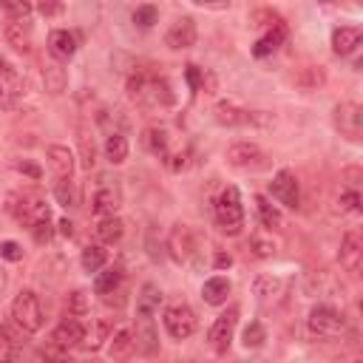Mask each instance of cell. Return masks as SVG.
I'll list each match as a JSON object with an SVG mask.
<instances>
[{"label": "cell", "mask_w": 363, "mask_h": 363, "mask_svg": "<svg viewBox=\"0 0 363 363\" xmlns=\"http://www.w3.org/2000/svg\"><path fill=\"white\" fill-rule=\"evenodd\" d=\"M128 94L142 108H164V105L173 102L167 79H162L156 74H136V77H130L128 79Z\"/></svg>", "instance_id": "cell-1"}, {"label": "cell", "mask_w": 363, "mask_h": 363, "mask_svg": "<svg viewBox=\"0 0 363 363\" xmlns=\"http://www.w3.org/2000/svg\"><path fill=\"white\" fill-rule=\"evenodd\" d=\"M11 318H14V323H17L23 332H28V335L40 332L43 323H45V312H43V303H40L37 292L20 289V292L14 295V301H11Z\"/></svg>", "instance_id": "cell-2"}, {"label": "cell", "mask_w": 363, "mask_h": 363, "mask_svg": "<svg viewBox=\"0 0 363 363\" xmlns=\"http://www.w3.org/2000/svg\"><path fill=\"white\" fill-rule=\"evenodd\" d=\"M216 221L227 235H238L244 227V204H241V193L230 184L218 193L216 199Z\"/></svg>", "instance_id": "cell-3"}, {"label": "cell", "mask_w": 363, "mask_h": 363, "mask_svg": "<svg viewBox=\"0 0 363 363\" xmlns=\"http://www.w3.org/2000/svg\"><path fill=\"white\" fill-rule=\"evenodd\" d=\"M162 323H164V329H167V335H170L173 340L190 337V335L196 332V326H199L196 312H193L187 303H173V306H167L164 315H162Z\"/></svg>", "instance_id": "cell-4"}, {"label": "cell", "mask_w": 363, "mask_h": 363, "mask_svg": "<svg viewBox=\"0 0 363 363\" xmlns=\"http://www.w3.org/2000/svg\"><path fill=\"white\" fill-rule=\"evenodd\" d=\"M306 326H309L312 337H332L343 329V315L329 303H318V306H312V312L306 318Z\"/></svg>", "instance_id": "cell-5"}, {"label": "cell", "mask_w": 363, "mask_h": 363, "mask_svg": "<svg viewBox=\"0 0 363 363\" xmlns=\"http://www.w3.org/2000/svg\"><path fill=\"white\" fill-rule=\"evenodd\" d=\"M227 162L238 170H267L269 159L255 142H235L227 147Z\"/></svg>", "instance_id": "cell-6"}, {"label": "cell", "mask_w": 363, "mask_h": 363, "mask_svg": "<svg viewBox=\"0 0 363 363\" xmlns=\"http://www.w3.org/2000/svg\"><path fill=\"white\" fill-rule=\"evenodd\" d=\"M11 210H14L17 221H23L28 230L40 221H51V207L45 204V199L40 193H23Z\"/></svg>", "instance_id": "cell-7"}, {"label": "cell", "mask_w": 363, "mask_h": 363, "mask_svg": "<svg viewBox=\"0 0 363 363\" xmlns=\"http://www.w3.org/2000/svg\"><path fill=\"white\" fill-rule=\"evenodd\" d=\"M235 323H238V306H230L227 312H221V315L213 320V326H210V332H207V340H210V346H213L216 354H224V352L230 349Z\"/></svg>", "instance_id": "cell-8"}, {"label": "cell", "mask_w": 363, "mask_h": 363, "mask_svg": "<svg viewBox=\"0 0 363 363\" xmlns=\"http://www.w3.org/2000/svg\"><path fill=\"white\" fill-rule=\"evenodd\" d=\"M216 122L218 125H227V128H247V125H269V119L264 113H255V111H244L233 102H218L216 111H213Z\"/></svg>", "instance_id": "cell-9"}, {"label": "cell", "mask_w": 363, "mask_h": 363, "mask_svg": "<svg viewBox=\"0 0 363 363\" xmlns=\"http://www.w3.org/2000/svg\"><path fill=\"white\" fill-rule=\"evenodd\" d=\"M269 193H272L275 201H281L289 210L301 207V190H298V179H295L292 170H278L269 182Z\"/></svg>", "instance_id": "cell-10"}, {"label": "cell", "mask_w": 363, "mask_h": 363, "mask_svg": "<svg viewBox=\"0 0 363 363\" xmlns=\"http://www.w3.org/2000/svg\"><path fill=\"white\" fill-rule=\"evenodd\" d=\"M335 128L346 136V139H352V142H357L360 139V128H363V108L357 105V102H340V105H335Z\"/></svg>", "instance_id": "cell-11"}, {"label": "cell", "mask_w": 363, "mask_h": 363, "mask_svg": "<svg viewBox=\"0 0 363 363\" xmlns=\"http://www.w3.org/2000/svg\"><path fill=\"white\" fill-rule=\"evenodd\" d=\"M82 337H85V326H82V320L65 315V318L54 326V332H51V346L68 352V349H74V346H82Z\"/></svg>", "instance_id": "cell-12"}, {"label": "cell", "mask_w": 363, "mask_h": 363, "mask_svg": "<svg viewBox=\"0 0 363 363\" xmlns=\"http://www.w3.org/2000/svg\"><path fill=\"white\" fill-rule=\"evenodd\" d=\"M337 261L346 272L357 275L360 267H363V238L357 230H346L343 241H340V252H337Z\"/></svg>", "instance_id": "cell-13"}, {"label": "cell", "mask_w": 363, "mask_h": 363, "mask_svg": "<svg viewBox=\"0 0 363 363\" xmlns=\"http://www.w3.org/2000/svg\"><path fill=\"white\" fill-rule=\"evenodd\" d=\"M119 204H122V193H119V187H116L113 182L99 184L96 193H94V199H91V210H94V216H99V218L116 216Z\"/></svg>", "instance_id": "cell-14"}, {"label": "cell", "mask_w": 363, "mask_h": 363, "mask_svg": "<svg viewBox=\"0 0 363 363\" xmlns=\"http://www.w3.org/2000/svg\"><path fill=\"white\" fill-rule=\"evenodd\" d=\"M45 159H48V167H51L57 182H71V176H74V153L65 145H48L45 147Z\"/></svg>", "instance_id": "cell-15"}, {"label": "cell", "mask_w": 363, "mask_h": 363, "mask_svg": "<svg viewBox=\"0 0 363 363\" xmlns=\"http://www.w3.org/2000/svg\"><path fill=\"white\" fill-rule=\"evenodd\" d=\"M167 250L176 261H187L196 250V238H193V230L187 224H173L170 227V235H167Z\"/></svg>", "instance_id": "cell-16"}, {"label": "cell", "mask_w": 363, "mask_h": 363, "mask_svg": "<svg viewBox=\"0 0 363 363\" xmlns=\"http://www.w3.org/2000/svg\"><path fill=\"white\" fill-rule=\"evenodd\" d=\"M196 37H199V31H196V23H193V17H179L170 28H167V34H164V43L170 45V48H190L193 43H196Z\"/></svg>", "instance_id": "cell-17"}, {"label": "cell", "mask_w": 363, "mask_h": 363, "mask_svg": "<svg viewBox=\"0 0 363 363\" xmlns=\"http://www.w3.org/2000/svg\"><path fill=\"white\" fill-rule=\"evenodd\" d=\"M3 34L9 40V45L20 54H28L31 51V43H34V31H31V23L28 20H9L3 26Z\"/></svg>", "instance_id": "cell-18"}, {"label": "cell", "mask_w": 363, "mask_h": 363, "mask_svg": "<svg viewBox=\"0 0 363 363\" xmlns=\"http://www.w3.org/2000/svg\"><path fill=\"white\" fill-rule=\"evenodd\" d=\"M74 51H77V37H74L71 31H65V28H54V31L48 34V54H51L54 60L65 62V60L74 57Z\"/></svg>", "instance_id": "cell-19"}, {"label": "cell", "mask_w": 363, "mask_h": 363, "mask_svg": "<svg viewBox=\"0 0 363 363\" xmlns=\"http://www.w3.org/2000/svg\"><path fill=\"white\" fill-rule=\"evenodd\" d=\"M108 340H111V346H108V354H111V360H116V363L128 360V357L136 352V340H133V332H130L128 326L116 329V332H113Z\"/></svg>", "instance_id": "cell-20"}, {"label": "cell", "mask_w": 363, "mask_h": 363, "mask_svg": "<svg viewBox=\"0 0 363 363\" xmlns=\"http://www.w3.org/2000/svg\"><path fill=\"white\" fill-rule=\"evenodd\" d=\"M159 306H162V289L156 284H142V289L136 295V315L150 320L159 312Z\"/></svg>", "instance_id": "cell-21"}, {"label": "cell", "mask_w": 363, "mask_h": 363, "mask_svg": "<svg viewBox=\"0 0 363 363\" xmlns=\"http://www.w3.org/2000/svg\"><path fill=\"white\" fill-rule=\"evenodd\" d=\"M360 28L357 26H340V28H335L332 31V48H335V54H340V57H349L357 45H360Z\"/></svg>", "instance_id": "cell-22"}, {"label": "cell", "mask_w": 363, "mask_h": 363, "mask_svg": "<svg viewBox=\"0 0 363 363\" xmlns=\"http://www.w3.org/2000/svg\"><path fill=\"white\" fill-rule=\"evenodd\" d=\"M230 281L224 278V275H213V278H207L204 284H201V298H204V303H210V306H221V303H227V295H230Z\"/></svg>", "instance_id": "cell-23"}, {"label": "cell", "mask_w": 363, "mask_h": 363, "mask_svg": "<svg viewBox=\"0 0 363 363\" xmlns=\"http://www.w3.org/2000/svg\"><path fill=\"white\" fill-rule=\"evenodd\" d=\"M142 145H145L147 153H153L159 159H167L170 156V136L162 128H147L145 136H142Z\"/></svg>", "instance_id": "cell-24"}, {"label": "cell", "mask_w": 363, "mask_h": 363, "mask_svg": "<svg viewBox=\"0 0 363 363\" xmlns=\"http://www.w3.org/2000/svg\"><path fill=\"white\" fill-rule=\"evenodd\" d=\"M94 233H96V238H99L102 244H116V241L125 235V224H122L119 216H108V218H99V221H96Z\"/></svg>", "instance_id": "cell-25"}, {"label": "cell", "mask_w": 363, "mask_h": 363, "mask_svg": "<svg viewBox=\"0 0 363 363\" xmlns=\"http://www.w3.org/2000/svg\"><path fill=\"white\" fill-rule=\"evenodd\" d=\"M133 340H136V349H139L142 354H156V349H159V337H156V329H153V323H150L147 318H142V323L136 326V332H133Z\"/></svg>", "instance_id": "cell-26"}, {"label": "cell", "mask_w": 363, "mask_h": 363, "mask_svg": "<svg viewBox=\"0 0 363 363\" xmlns=\"http://www.w3.org/2000/svg\"><path fill=\"white\" fill-rule=\"evenodd\" d=\"M102 150H105V159H108L111 164H122V162L128 159V150H130V147H128V139H125L122 133H108Z\"/></svg>", "instance_id": "cell-27"}, {"label": "cell", "mask_w": 363, "mask_h": 363, "mask_svg": "<svg viewBox=\"0 0 363 363\" xmlns=\"http://www.w3.org/2000/svg\"><path fill=\"white\" fill-rule=\"evenodd\" d=\"M79 264H82L85 272H99L108 264V250L102 244H88L82 250V255H79Z\"/></svg>", "instance_id": "cell-28"}, {"label": "cell", "mask_w": 363, "mask_h": 363, "mask_svg": "<svg viewBox=\"0 0 363 363\" xmlns=\"http://www.w3.org/2000/svg\"><path fill=\"white\" fill-rule=\"evenodd\" d=\"M122 269L119 267H108V269H99L96 272V281H94V289L99 292V295H113V289H119L122 286Z\"/></svg>", "instance_id": "cell-29"}, {"label": "cell", "mask_w": 363, "mask_h": 363, "mask_svg": "<svg viewBox=\"0 0 363 363\" xmlns=\"http://www.w3.org/2000/svg\"><path fill=\"white\" fill-rule=\"evenodd\" d=\"M20 357H23L20 337L11 335L9 329H0V363H20Z\"/></svg>", "instance_id": "cell-30"}, {"label": "cell", "mask_w": 363, "mask_h": 363, "mask_svg": "<svg viewBox=\"0 0 363 363\" xmlns=\"http://www.w3.org/2000/svg\"><path fill=\"white\" fill-rule=\"evenodd\" d=\"M255 210H258V218H261L264 227H269V230L284 227V216H281V210L275 204H269V199L255 196Z\"/></svg>", "instance_id": "cell-31"}, {"label": "cell", "mask_w": 363, "mask_h": 363, "mask_svg": "<svg viewBox=\"0 0 363 363\" xmlns=\"http://www.w3.org/2000/svg\"><path fill=\"white\" fill-rule=\"evenodd\" d=\"M284 34H286V26H278V28H269L258 43H255V48H252V54L255 57H267V54H272L278 45H281V40H284Z\"/></svg>", "instance_id": "cell-32"}, {"label": "cell", "mask_w": 363, "mask_h": 363, "mask_svg": "<svg viewBox=\"0 0 363 363\" xmlns=\"http://www.w3.org/2000/svg\"><path fill=\"white\" fill-rule=\"evenodd\" d=\"M43 82H45V91L57 96V94L65 91V85H68V74H65V68H60V65H45V71H43Z\"/></svg>", "instance_id": "cell-33"}, {"label": "cell", "mask_w": 363, "mask_h": 363, "mask_svg": "<svg viewBox=\"0 0 363 363\" xmlns=\"http://www.w3.org/2000/svg\"><path fill=\"white\" fill-rule=\"evenodd\" d=\"M108 337H111V326H108V323L99 318V320H94V326L85 332V337H82V346H85L88 352H96V349H99V346H102Z\"/></svg>", "instance_id": "cell-34"}, {"label": "cell", "mask_w": 363, "mask_h": 363, "mask_svg": "<svg viewBox=\"0 0 363 363\" xmlns=\"http://www.w3.org/2000/svg\"><path fill=\"white\" fill-rule=\"evenodd\" d=\"M91 312V295L85 289H74L68 295V315L71 318H85Z\"/></svg>", "instance_id": "cell-35"}, {"label": "cell", "mask_w": 363, "mask_h": 363, "mask_svg": "<svg viewBox=\"0 0 363 363\" xmlns=\"http://www.w3.org/2000/svg\"><path fill=\"white\" fill-rule=\"evenodd\" d=\"M264 340H267V329H264V323L252 320V323L244 329V346H247V349H258V346H264Z\"/></svg>", "instance_id": "cell-36"}, {"label": "cell", "mask_w": 363, "mask_h": 363, "mask_svg": "<svg viewBox=\"0 0 363 363\" xmlns=\"http://www.w3.org/2000/svg\"><path fill=\"white\" fill-rule=\"evenodd\" d=\"M156 20H159V9H156V6H136L133 23H136L139 28H150Z\"/></svg>", "instance_id": "cell-37"}, {"label": "cell", "mask_w": 363, "mask_h": 363, "mask_svg": "<svg viewBox=\"0 0 363 363\" xmlns=\"http://www.w3.org/2000/svg\"><path fill=\"white\" fill-rule=\"evenodd\" d=\"M337 210H340V213H357V210H360V193H357L354 187L343 190V193L337 196Z\"/></svg>", "instance_id": "cell-38"}, {"label": "cell", "mask_w": 363, "mask_h": 363, "mask_svg": "<svg viewBox=\"0 0 363 363\" xmlns=\"http://www.w3.org/2000/svg\"><path fill=\"white\" fill-rule=\"evenodd\" d=\"M54 196H57V201H60L62 207H74V204H77V193H74L71 182H57V184H54Z\"/></svg>", "instance_id": "cell-39"}, {"label": "cell", "mask_w": 363, "mask_h": 363, "mask_svg": "<svg viewBox=\"0 0 363 363\" xmlns=\"http://www.w3.org/2000/svg\"><path fill=\"white\" fill-rule=\"evenodd\" d=\"M250 250H252V255H258V258H269V255L275 252V241H272V238L252 235V238H250Z\"/></svg>", "instance_id": "cell-40"}, {"label": "cell", "mask_w": 363, "mask_h": 363, "mask_svg": "<svg viewBox=\"0 0 363 363\" xmlns=\"http://www.w3.org/2000/svg\"><path fill=\"white\" fill-rule=\"evenodd\" d=\"M0 9L9 14V20H26V17H28V11H31V6H28V3H14V0H3V3H0Z\"/></svg>", "instance_id": "cell-41"}, {"label": "cell", "mask_w": 363, "mask_h": 363, "mask_svg": "<svg viewBox=\"0 0 363 363\" xmlns=\"http://www.w3.org/2000/svg\"><path fill=\"white\" fill-rule=\"evenodd\" d=\"M79 153H82V167H94L96 164V147H94V139H88L85 133L79 136Z\"/></svg>", "instance_id": "cell-42"}, {"label": "cell", "mask_w": 363, "mask_h": 363, "mask_svg": "<svg viewBox=\"0 0 363 363\" xmlns=\"http://www.w3.org/2000/svg\"><path fill=\"white\" fill-rule=\"evenodd\" d=\"M252 289H255V295H258V298H269V295L278 289V281H275V278H269V275H261V278H255Z\"/></svg>", "instance_id": "cell-43"}, {"label": "cell", "mask_w": 363, "mask_h": 363, "mask_svg": "<svg viewBox=\"0 0 363 363\" xmlns=\"http://www.w3.org/2000/svg\"><path fill=\"white\" fill-rule=\"evenodd\" d=\"M40 357H43V363H71L68 352L65 349H57V346H45L40 352Z\"/></svg>", "instance_id": "cell-44"}, {"label": "cell", "mask_w": 363, "mask_h": 363, "mask_svg": "<svg viewBox=\"0 0 363 363\" xmlns=\"http://www.w3.org/2000/svg\"><path fill=\"white\" fill-rule=\"evenodd\" d=\"M0 258L6 261H20L23 258V247L17 241H0Z\"/></svg>", "instance_id": "cell-45"}, {"label": "cell", "mask_w": 363, "mask_h": 363, "mask_svg": "<svg viewBox=\"0 0 363 363\" xmlns=\"http://www.w3.org/2000/svg\"><path fill=\"white\" fill-rule=\"evenodd\" d=\"M31 233H34V241H37V244H45V241H51V235H54V230H51V221H40V224H34V227H31Z\"/></svg>", "instance_id": "cell-46"}, {"label": "cell", "mask_w": 363, "mask_h": 363, "mask_svg": "<svg viewBox=\"0 0 363 363\" xmlns=\"http://www.w3.org/2000/svg\"><path fill=\"white\" fill-rule=\"evenodd\" d=\"M14 85H9L6 79H0V108H11L14 105Z\"/></svg>", "instance_id": "cell-47"}, {"label": "cell", "mask_w": 363, "mask_h": 363, "mask_svg": "<svg viewBox=\"0 0 363 363\" xmlns=\"http://www.w3.org/2000/svg\"><path fill=\"white\" fill-rule=\"evenodd\" d=\"M187 79H190V85H193V88H201V82H204V74H201L196 65H187Z\"/></svg>", "instance_id": "cell-48"}, {"label": "cell", "mask_w": 363, "mask_h": 363, "mask_svg": "<svg viewBox=\"0 0 363 363\" xmlns=\"http://www.w3.org/2000/svg\"><path fill=\"white\" fill-rule=\"evenodd\" d=\"M14 167H17L20 173H28L31 179H40V176H43V173H40V167H37V164H31V162H17Z\"/></svg>", "instance_id": "cell-49"}, {"label": "cell", "mask_w": 363, "mask_h": 363, "mask_svg": "<svg viewBox=\"0 0 363 363\" xmlns=\"http://www.w3.org/2000/svg\"><path fill=\"white\" fill-rule=\"evenodd\" d=\"M37 11H40V14H45V17H51V14H60V11H62V6H60V3H40V6H37Z\"/></svg>", "instance_id": "cell-50"}, {"label": "cell", "mask_w": 363, "mask_h": 363, "mask_svg": "<svg viewBox=\"0 0 363 363\" xmlns=\"http://www.w3.org/2000/svg\"><path fill=\"white\" fill-rule=\"evenodd\" d=\"M60 233H62V235H68V238H71V235H74V224H71V221H68V218H62V221H60Z\"/></svg>", "instance_id": "cell-51"}, {"label": "cell", "mask_w": 363, "mask_h": 363, "mask_svg": "<svg viewBox=\"0 0 363 363\" xmlns=\"http://www.w3.org/2000/svg\"><path fill=\"white\" fill-rule=\"evenodd\" d=\"M230 264H233V258H230V255H224V252H218V255H216V267H218V269H224V267H230Z\"/></svg>", "instance_id": "cell-52"}, {"label": "cell", "mask_w": 363, "mask_h": 363, "mask_svg": "<svg viewBox=\"0 0 363 363\" xmlns=\"http://www.w3.org/2000/svg\"><path fill=\"white\" fill-rule=\"evenodd\" d=\"M179 363H193V360H179Z\"/></svg>", "instance_id": "cell-53"}, {"label": "cell", "mask_w": 363, "mask_h": 363, "mask_svg": "<svg viewBox=\"0 0 363 363\" xmlns=\"http://www.w3.org/2000/svg\"><path fill=\"white\" fill-rule=\"evenodd\" d=\"M91 363H99V360H91Z\"/></svg>", "instance_id": "cell-54"}]
</instances>
